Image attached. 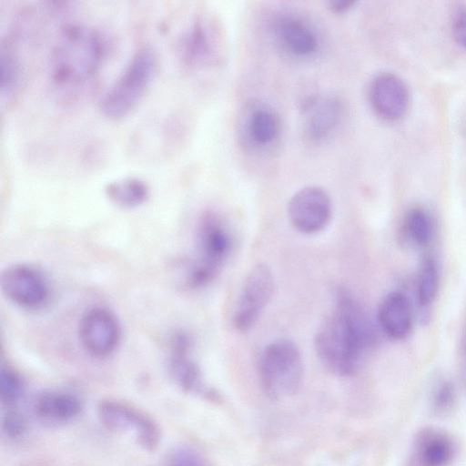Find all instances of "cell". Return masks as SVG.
Wrapping results in <instances>:
<instances>
[{
	"mask_svg": "<svg viewBox=\"0 0 466 466\" xmlns=\"http://www.w3.org/2000/svg\"><path fill=\"white\" fill-rule=\"evenodd\" d=\"M98 418L103 426L113 432L133 429L137 443L147 451L155 450L161 433L157 422L135 408L112 400H102L97 407Z\"/></svg>",
	"mask_w": 466,
	"mask_h": 466,
	"instance_id": "8fae6325",
	"label": "cell"
},
{
	"mask_svg": "<svg viewBox=\"0 0 466 466\" xmlns=\"http://www.w3.org/2000/svg\"><path fill=\"white\" fill-rule=\"evenodd\" d=\"M82 409L80 400L68 392L49 391L35 400V410L46 420L65 422L76 417Z\"/></svg>",
	"mask_w": 466,
	"mask_h": 466,
	"instance_id": "ac0fdd59",
	"label": "cell"
},
{
	"mask_svg": "<svg viewBox=\"0 0 466 466\" xmlns=\"http://www.w3.org/2000/svg\"><path fill=\"white\" fill-rule=\"evenodd\" d=\"M24 384L20 376L8 365L0 368V396L5 404H15L21 398Z\"/></svg>",
	"mask_w": 466,
	"mask_h": 466,
	"instance_id": "cb8c5ba5",
	"label": "cell"
},
{
	"mask_svg": "<svg viewBox=\"0 0 466 466\" xmlns=\"http://www.w3.org/2000/svg\"><path fill=\"white\" fill-rule=\"evenodd\" d=\"M402 233L414 245H427L432 236V221L428 212L420 208L410 209L403 220Z\"/></svg>",
	"mask_w": 466,
	"mask_h": 466,
	"instance_id": "7402d4cb",
	"label": "cell"
},
{
	"mask_svg": "<svg viewBox=\"0 0 466 466\" xmlns=\"http://www.w3.org/2000/svg\"><path fill=\"white\" fill-rule=\"evenodd\" d=\"M4 432L10 438H17L24 434L26 423L24 416L16 410H7L2 420Z\"/></svg>",
	"mask_w": 466,
	"mask_h": 466,
	"instance_id": "d4e9b609",
	"label": "cell"
},
{
	"mask_svg": "<svg viewBox=\"0 0 466 466\" xmlns=\"http://www.w3.org/2000/svg\"><path fill=\"white\" fill-rule=\"evenodd\" d=\"M356 5L352 0H329L327 3L328 8L334 14H344L351 10Z\"/></svg>",
	"mask_w": 466,
	"mask_h": 466,
	"instance_id": "f1b7e54d",
	"label": "cell"
},
{
	"mask_svg": "<svg viewBox=\"0 0 466 466\" xmlns=\"http://www.w3.org/2000/svg\"><path fill=\"white\" fill-rule=\"evenodd\" d=\"M274 290V279L269 268L258 264L251 268L236 305L232 323L236 330L248 332L256 324L269 302Z\"/></svg>",
	"mask_w": 466,
	"mask_h": 466,
	"instance_id": "9c48e42d",
	"label": "cell"
},
{
	"mask_svg": "<svg viewBox=\"0 0 466 466\" xmlns=\"http://www.w3.org/2000/svg\"><path fill=\"white\" fill-rule=\"evenodd\" d=\"M105 192L112 203L125 208L139 207L149 197L147 184L137 177L115 179L106 186Z\"/></svg>",
	"mask_w": 466,
	"mask_h": 466,
	"instance_id": "d6986e66",
	"label": "cell"
},
{
	"mask_svg": "<svg viewBox=\"0 0 466 466\" xmlns=\"http://www.w3.org/2000/svg\"><path fill=\"white\" fill-rule=\"evenodd\" d=\"M157 68V56L149 46L139 47L99 102L101 113L111 119L128 115L148 88Z\"/></svg>",
	"mask_w": 466,
	"mask_h": 466,
	"instance_id": "277c9868",
	"label": "cell"
},
{
	"mask_svg": "<svg viewBox=\"0 0 466 466\" xmlns=\"http://www.w3.org/2000/svg\"><path fill=\"white\" fill-rule=\"evenodd\" d=\"M453 400V390L450 384H443L436 395V405L438 408L444 409L451 405Z\"/></svg>",
	"mask_w": 466,
	"mask_h": 466,
	"instance_id": "83f0119b",
	"label": "cell"
},
{
	"mask_svg": "<svg viewBox=\"0 0 466 466\" xmlns=\"http://www.w3.org/2000/svg\"><path fill=\"white\" fill-rule=\"evenodd\" d=\"M451 441L441 434H431L423 438L418 448V460L420 466H446L452 457Z\"/></svg>",
	"mask_w": 466,
	"mask_h": 466,
	"instance_id": "44dd1931",
	"label": "cell"
},
{
	"mask_svg": "<svg viewBox=\"0 0 466 466\" xmlns=\"http://www.w3.org/2000/svg\"><path fill=\"white\" fill-rule=\"evenodd\" d=\"M5 297L24 309H37L47 302L50 289L43 271L27 263H15L5 268L0 276Z\"/></svg>",
	"mask_w": 466,
	"mask_h": 466,
	"instance_id": "52a82bcc",
	"label": "cell"
},
{
	"mask_svg": "<svg viewBox=\"0 0 466 466\" xmlns=\"http://www.w3.org/2000/svg\"><path fill=\"white\" fill-rule=\"evenodd\" d=\"M378 321L383 332L392 339L408 335L412 325V311L406 295L400 291L389 293L378 309Z\"/></svg>",
	"mask_w": 466,
	"mask_h": 466,
	"instance_id": "e0dca14e",
	"label": "cell"
},
{
	"mask_svg": "<svg viewBox=\"0 0 466 466\" xmlns=\"http://www.w3.org/2000/svg\"><path fill=\"white\" fill-rule=\"evenodd\" d=\"M465 344H464V348H465V352H466V337H465Z\"/></svg>",
	"mask_w": 466,
	"mask_h": 466,
	"instance_id": "f546056e",
	"label": "cell"
},
{
	"mask_svg": "<svg viewBox=\"0 0 466 466\" xmlns=\"http://www.w3.org/2000/svg\"><path fill=\"white\" fill-rule=\"evenodd\" d=\"M233 237L223 218L213 211L201 217L197 230V257L188 266L186 285L199 289L212 281L233 249Z\"/></svg>",
	"mask_w": 466,
	"mask_h": 466,
	"instance_id": "3957f363",
	"label": "cell"
},
{
	"mask_svg": "<svg viewBox=\"0 0 466 466\" xmlns=\"http://www.w3.org/2000/svg\"><path fill=\"white\" fill-rule=\"evenodd\" d=\"M438 269L431 258H426L420 269L417 284L419 302L427 306L435 299L438 289Z\"/></svg>",
	"mask_w": 466,
	"mask_h": 466,
	"instance_id": "603a6c76",
	"label": "cell"
},
{
	"mask_svg": "<svg viewBox=\"0 0 466 466\" xmlns=\"http://www.w3.org/2000/svg\"><path fill=\"white\" fill-rule=\"evenodd\" d=\"M107 40L100 29L69 23L58 32L47 63L51 86L62 97L71 98L93 83L107 53Z\"/></svg>",
	"mask_w": 466,
	"mask_h": 466,
	"instance_id": "7a4b0ae2",
	"label": "cell"
},
{
	"mask_svg": "<svg viewBox=\"0 0 466 466\" xmlns=\"http://www.w3.org/2000/svg\"><path fill=\"white\" fill-rule=\"evenodd\" d=\"M219 45V35L212 19L206 15H198L182 32L177 52L186 67L201 68L215 63Z\"/></svg>",
	"mask_w": 466,
	"mask_h": 466,
	"instance_id": "7c38bea8",
	"label": "cell"
},
{
	"mask_svg": "<svg viewBox=\"0 0 466 466\" xmlns=\"http://www.w3.org/2000/svg\"><path fill=\"white\" fill-rule=\"evenodd\" d=\"M374 339L367 317L345 289L335 295V309L319 326L314 348L323 366L339 376L356 372Z\"/></svg>",
	"mask_w": 466,
	"mask_h": 466,
	"instance_id": "6da1fadb",
	"label": "cell"
},
{
	"mask_svg": "<svg viewBox=\"0 0 466 466\" xmlns=\"http://www.w3.org/2000/svg\"><path fill=\"white\" fill-rule=\"evenodd\" d=\"M280 119L278 112L268 103L255 101L248 104L239 119V135L243 145L251 152L270 153L280 137Z\"/></svg>",
	"mask_w": 466,
	"mask_h": 466,
	"instance_id": "30bf717a",
	"label": "cell"
},
{
	"mask_svg": "<svg viewBox=\"0 0 466 466\" xmlns=\"http://www.w3.org/2000/svg\"><path fill=\"white\" fill-rule=\"evenodd\" d=\"M169 466H203L199 458L187 449H178L169 457Z\"/></svg>",
	"mask_w": 466,
	"mask_h": 466,
	"instance_id": "4316f807",
	"label": "cell"
},
{
	"mask_svg": "<svg viewBox=\"0 0 466 466\" xmlns=\"http://www.w3.org/2000/svg\"><path fill=\"white\" fill-rule=\"evenodd\" d=\"M192 341L182 331L174 333L170 339L168 366L171 376L184 390L198 391L203 389L200 369L191 359Z\"/></svg>",
	"mask_w": 466,
	"mask_h": 466,
	"instance_id": "2e32d148",
	"label": "cell"
},
{
	"mask_svg": "<svg viewBox=\"0 0 466 466\" xmlns=\"http://www.w3.org/2000/svg\"><path fill=\"white\" fill-rule=\"evenodd\" d=\"M265 392L273 399L294 395L300 388L303 363L299 347L290 339H277L265 347L258 363Z\"/></svg>",
	"mask_w": 466,
	"mask_h": 466,
	"instance_id": "5b68a950",
	"label": "cell"
},
{
	"mask_svg": "<svg viewBox=\"0 0 466 466\" xmlns=\"http://www.w3.org/2000/svg\"><path fill=\"white\" fill-rule=\"evenodd\" d=\"M451 33L455 41L466 48V6L455 10L451 19Z\"/></svg>",
	"mask_w": 466,
	"mask_h": 466,
	"instance_id": "484cf974",
	"label": "cell"
},
{
	"mask_svg": "<svg viewBox=\"0 0 466 466\" xmlns=\"http://www.w3.org/2000/svg\"><path fill=\"white\" fill-rule=\"evenodd\" d=\"M270 31L280 50L291 58L308 60L319 51L321 38L318 29L299 14L288 11L276 15Z\"/></svg>",
	"mask_w": 466,
	"mask_h": 466,
	"instance_id": "8992f818",
	"label": "cell"
},
{
	"mask_svg": "<svg viewBox=\"0 0 466 466\" xmlns=\"http://www.w3.org/2000/svg\"><path fill=\"white\" fill-rule=\"evenodd\" d=\"M78 338L89 355L105 359L118 347L121 327L111 310L102 306H93L85 310L79 319Z\"/></svg>",
	"mask_w": 466,
	"mask_h": 466,
	"instance_id": "ba28073f",
	"label": "cell"
},
{
	"mask_svg": "<svg viewBox=\"0 0 466 466\" xmlns=\"http://www.w3.org/2000/svg\"><path fill=\"white\" fill-rule=\"evenodd\" d=\"M345 116L343 102L334 96L312 97L304 105L303 133L312 144H321L338 131Z\"/></svg>",
	"mask_w": 466,
	"mask_h": 466,
	"instance_id": "5bb4252c",
	"label": "cell"
},
{
	"mask_svg": "<svg viewBox=\"0 0 466 466\" xmlns=\"http://www.w3.org/2000/svg\"><path fill=\"white\" fill-rule=\"evenodd\" d=\"M369 100L380 117L387 121H396L409 108L410 91L399 76L390 72H380L370 82Z\"/></svg>",
	"mask_w": 466,
	"mask_h": 466,
	"instance_id": "9a60e30c",
	"label": "cell"
},
{
	"mask_svg": "<svg viewBox=\"0 0 466 466\" xmlns=\"http://www.w3.org/2000/svg\"><path fill=\"white\" fill-rule=\"evenodd\" d=\"M332 203L320 187L309 186L298 190L289 199L288 215L292 227L306 235L324 230L330 221Z\"/></svg>",
	"mask_w": 466,
	"mask_h": 466,
	"instance_id": "4fadbf2b",
	"label": "cell"
},
{
	"mask_svg": "<svg viewBox=\"0 0 466 466\" xmlns=\"http://www.w3.org/2000/svg\"><path fill=\"white\" fill-rule=\"evenodd\" d=\"M1 94L8 100L19 88L22 79L20 57L16 53V47L8 38L1 48Z\"/></svg>",
	"mask_w": 466,
	"mask_h": 466,
	"instance_id": "ffe728a7",
	"label": "cell"
}]
</instances>
